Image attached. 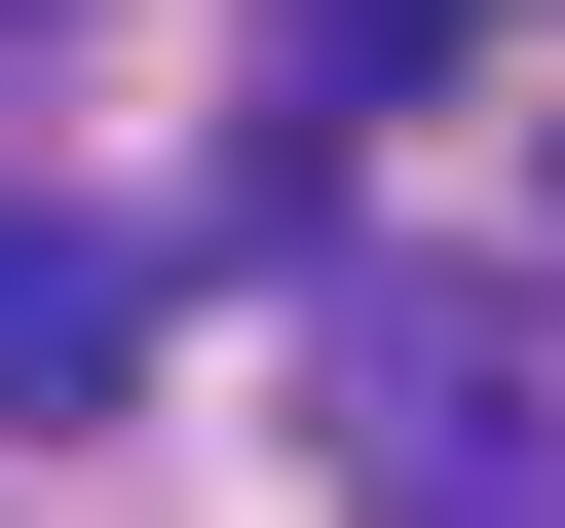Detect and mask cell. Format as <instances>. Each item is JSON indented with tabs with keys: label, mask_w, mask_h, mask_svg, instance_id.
Here are the masks:
<instances>
[{
	"label": "cell",
	"mask_w": 565,
	"mask_h": 528,
	"mask_svg": "<svg viewBox=\"0 0 565 528\" xmlns=\"http://www.w3.org/2000/svg\"><path fill=\"white\" fill-rule=\"evenodd\" d=\"M452 39H490V0H264V76H302V114H415Z\"/></svg>",
	"instance_id": "3"
},
{
	"label": "cell",
	"mask_w": 565,
	"mask_h": 528,
	"mask_svg": "<svg viewBox=\"0 0 565 528\" xmlns=\"http://www.w3.org/2000/svg\"><path fill=\"white\" fill-rule=\"evenodd\" d=\"M302 453L377 528H565V303H490V264H340L302 303Z\"/></svg>",
	"instance_id": "1"
},
{
	"label": "cell",
	"mask_w": 565,
	"mask_h": 528,
	"mask_svg": "<svg viewBox=\"0 0 565 528\" xmlns=\"http://www.w3.org/2000/svg\"><path fill=\"white\" fill-rule=\"evenodd\" d=\"M114 340H151V226L0 189V415H114Z\"/></svg>",
	"instance_id": "2"
}]
</instances>
